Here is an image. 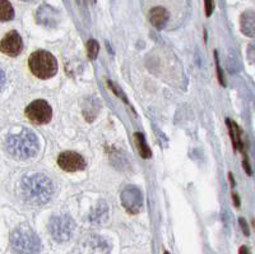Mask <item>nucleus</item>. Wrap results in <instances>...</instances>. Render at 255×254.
<instances>
[{
  "label": "nucleus",
  "mask_w": 255,
  "mask_h": 254,
  "mask_svg": "<svg viewBox=\"0 0 255 254\" xmlns=\"http://www.w3.org/2000/svg\"><path fill=\"white\" fill-rule=\"evenodd\" d=\"M20 191L23 200L33 206L46 205L54 194V184L45 174H32L22 180Z\"/></svg>",
  "instance_id": "f257e3e1"
},
{
  "label": "nucleus",
  "mask_w": 255,
  "mask_h": 254,
  "mask_svg": "<svg viewBox=\"0 0 255 254\" xmlns=\"http://www.w3.org/2000/svg\"><path fill=\"white\" fill-rule=\"evenodd\" d=\"M38 139L32 130L20 129L18 133L10 134L6 138L5 148L12 157L17 160H28L38 152Z\"/></svg>",
  "instance_id": "f03ea898"
},
{
  "label": "nucleus",
  "mask_w": 255,
  "mask_h": 254,
  "mask_svg": "<svg viewBox=\"0 0 255 254\" xmlns=\"http://www.w3.org/2000/svg\"><path fill=\"white\" fill-rule=\"evenodd\" d=\"M28 67L32 74L40 79H49L58 72V61L55 56L45 50L32 52L28 59Z\"/></svg>",
  "instance_id": "7ed1b4c3"
},
{
  "label": "nucleus",
  "mask_w": 255,
  "mask_h": 254,
  "mask_svg": "<svg viewBox=\"0 0 255 254\" xmlns=\"http://www.w3.org/2000/svg\"><path fill=\"white\" fill-rule=\"evenodd\" d=\"M10 246L15 254H38L41 251L40 238L28 228H18L10 235Z\"/></svg>",
  "instance_id": "20e7f679"
},
{
  "label": "nucleus",
  "mask_w": 255,
  "mask_h": 254,
  "mask_svg": "<svg viewBox=\"0 0 255 254\" xmlns=\"http://www.w3.org/2000/svg\"><path fill=\"white\" fill-rule=\"evenodd\" d=\"M74 229H76V224H74L72 217L68 216V215H60V216H54L50 219V235L56 242H68L72 238Z\"/></svg>",
  "instance_id": "39448f33"
},
{
  "label": "nucleus",
  "mask_w": 255,
  "mask_h": 254,
  "mask_svg": "<svg viewBox=\"0 0 255 254\" xmlns=\"http://www.w3.org/2000/svg\"><path fill=\"white\" fill-rule=\"evenodd\" d=\"M26 116L35 124H47L52 118V109L45 100H36L27 106Z\"/></svg>",
  "instance_id": "423d86ee"
},
{
  "label": "nucleus",
  "mask_w": 255,
  "mask_h": 254,
  "mask_svg": "<svg viewBox=\"0 0 255 254\" xmlns=\"http://www.w3.org/2000/svg\"><path fill=\"white\" fill-rule=\"evenodd\" d=\"M123 207L127 210L129 214H138L143 207V196L142 192L134 185H128L124 188L120 196Z\"/></svg>",
  "instance_id": "0eeeda50"
},
{
  "label": "nucleus",
  "mask_w": 255,
  "mask_h": 254,
  "mask_svg": "<svg viewBox=\"0 0 255 254\" xmlns=\"http://www.w3.org/2000/svg\"><path fill=\"white\" fill-rule=\"evenodd\" d=\"M58 165L63 170L73 173V171L83 170L86 168V161H84V157L81 156L79 153L73 152V151H65L59 155Z\"/></svg>",
  "instance_id": "6e6552de"
},
{
  "label": "nucleus",
  "mask_w": 255,
  "mask_h": 254,
  "mask_svg": "<svg viewBox=\"0 0 255 254\" xmlns=\"http://www.w3.org/2000/svg\"><path fill=\"white\" fill-rule=\"evenodd\" d=\"M23 49V41L17 31L8 32L0 41V51L8 56H17Z\"/></svg>",
  "instance_id": "1a4fd4ad"
},
{
  "label": "nucleus",
  "mask_w": 255,
  "mask_h": 254,
  "mask_svg": "<svg viewBox=\"0 0 255 254\" xmlns=\"http://www.w3.org/2000/svg\"><path fill=\"white\" fill-rule=\"evenodd\" d=\"M36 20L45 27H56L60 22V13L50 5H41L36 13Z\"/></svg>",
  "instance_id": "9d476101"
},
{
  "label": "nucleus",
  "mask_w": 255,
  "mask_h": 254,
  "mask_svg": "<svg viewBox=\"0 0 255 254\" xmlns=\"http://www.w3.org/2000/svg\"><path fill=\"white\" fill-rule=\"evenodd\" d=\"M240 29L248 37H255V12L247 10L241 14Z\"/></svg>",
  "instance_id": "9b49d317"
},
{
  "label": "nucleus",
  "mask_w": 255,
  "mask_h": 254,
  "mask_svg": "<svg viewBox=\"0 0 255 254\" xmlns=\"http://www.w3.org/2000/svg\"><path fill=\"white\" fill-rule=\"evenodd\" d=\"M148 18H149V22L152 23V26L161 29L167 23L168 12L165 8H162V6H154L148 13Z\"/></svg>",
  "instance_id": "f8f14e48"
},
{
  "label": "nucleus",
  "mask_w": 255,
  "mask_h": 254,
  "mask_svg": "<svg viewBox=\"0 0 255 254\" xmlns=\"http://www.w3.org/2000/svg\"><path fill=\"white\" fill-rule=\"evenodd\" d=\"M134 141H135L136 148H138L140 156H142L143 159H148V157L152 156L151 150H149V147H148L147 143H145V138L144 136H143V133L136 132V133L134 134Z\"/></svg>",
  "instance_id": "ddd939ff"
},
{
  "label": "nucleus",
  "mask_w": 255,
  "mask_h": 254,
  "mask_svg": "<svg viewBox=\"0 0 255 254\" xmlns=\"http://www.w3.org/2000/svg\"><path fill=\"white\" fill-rule=\"evenodd\" d=\"M14 18V9L8 0H0V22H8Z\"/></svg>",
  "instance_id": "4468645a"
},
{
  "label": "nucleus",
  "mask_w": 255,
  "mask_h": 254,
  "mask_svg": "<svg viewBox=\"0 0 255 254\" xmlns=\"http://www.w3.org/2000/svg\"><path fill=\"white\" fill-rule=\"evenodd\" d=\"M106 216H108V205H106V202H100L90 219L92 223H104L106 220Z\"/></svg>",
  "instance_id": "2eb2a0df"
},
{
  "label": "nucleus",
  "mask_w": 255,
  "mask_h": 254,
  "mask_svg": "<svg viewBox=\"0 0 255 254\" xmlns=\"http://www.w3.org/2000/svg\"><path fill=\"white\" fill-rule=\"evenodd\" d=\"M100 51V45L99 42L96 40H88L87 42V54H88V58L91 60H95L97 58V55H99Z\"/></svg>",
  "instance_id": "dca6fc26"
},
{
  "label": "nucleus",
  "mask_w": 255,
  "mask_h": 254,
  "mask_svg": "<svg viewBox=\"0 0 255 254\" xmlns=\"http://www.w3.org/2000/svg\"><path fill=\"white\" fill-rule=\"evenodd\" d=\"M108 84H109V87H110V90L113 91V92L115 93L116 96H119V97L122 98V100H123V101H124V102H128V100H127V96H124V95H123L122 90H120L119 87L116 86L115 83H113V82H111V81H108Z\"/></svg>",
  "instance_id": "f3484780"
},
{
  "label": "nucleus",
  "mask_w": 255,
  "mask_h": 254,
  "mask_svg": "<svg viewBox=\"0 0 255 254\" xmlns=\"http://www.w3.org/2000/svg\"><path fill=\"white\" fill-rule=\"evenodd\" d=\"M247 55H248V60H249L252 64H255V41L250 43L249 46H248Z\"/></svg>",
  "instance_id": "a211bd4d"
},
{
  "label": "nucleus",
  "mask_w": 255,
  "mask_h": 254,
  "mask_svg": "<svg viewBox=\"0 0 255 254\" xmlns=\"http://www.w3.org/2000/svg\"><path fill=\"white\" fill-rule=\"evenodd\" d=\"M215 58H216V69H217V74H218V81L222 86H225V78H223V74H222V69L220 67V60H218V55L217 51H215Z\"/></svg>",
  "instance_id": "6ab92c4d"
},
{
  "label": "nucleus",
  "mask_w": 255,
  "mask_h": 254,
  "mask_svg": "<svg viewBox=\"0 0 255 254\" xmlns=\"http://www.w3.org/2000/svg\"><path fill=\"white\" fill-rule=\"evenodd\" d=\"M204 9H206L207 17H211L213 10H215V1L213 0H204Z\"/></svg>",
  "instance_id": "aec40b11"
},
{
  "label": "nucleus",
  "mask_w": 255,
  "mask_h": 254,
  "mask_svg": "<svg viewBox=\"0 0 255 254\" xmlns=\"http://www.w3.org/2000/svg\"><path fill=\"white\" fill-rule=\"evenodd\" d=\"M239 221H240V226H241V229H243L244 234H245L248 237V235H249V228H248L247 221H245V220H244V219H240V220H239Z\"/></svg>",
  "instance_id": "412c9836"
},
{
  "label": "nucleus",
  "mask_w": 255,
  "mask_h": 254,
  "mask_svg": "<svg viewBox=\"0 0 255 254\" xmlns=\"http://www.w3.org/2000/svg\"><path fill=\"white\" fill-rule=\"evenodd\" d=\"M4 83H5V73L3 69H0V91L4 87Z\"/></svg>",
  "instance_id": "4be33fe9"
},
{
  "label": "nucleus",
  "mask_w": 255,
  "mask_h": 254,
  "mask_svg": "<svg viewBox=\"0 0 255 254\" xmlns=\"http://www.w3.org/2000/svg\"><path fill=\"white\" fill-rule=\"evenodd\" d=\"M232 198H234V203H235L236 207L240 206V201H239V197L236 196V193H232Z\"/></svg>",
  "instance_id": "5701e85b"
},
{
  "label": "nucleus",
  "mask_w": 255,
  "mask_h": 254,
  "mask_svg": "<svg viewBox=\"0 0 255 254\" xmlns=\"http://www.w3.org/2000/svg\"><path fill=\"white\" fill-rule=\"evenodd\" d=\"M239 254H249V251H248L247 247H241V248L239 249Z\"/></svg>",
  "instance_id": "b1692460"
},
{
  "label": "nucleus",
  "mask_w": 255,
  "mask_h": 254,
  "mask_svg": "<svg viewBox=\"0 0 255 254\" xmlns=\"http://www.w3.org/2000/svg\"><path fill=\"white\" fill-rule=\"evenodd\" d=\"M22 1H35V0H22Z\"/></svg>",
  "instance_id": "393cba45"
},
{
  "label": "nucleus",
  "mask_w": 255,
  "mask_h": 254,
  "mask_svg": "<svg viewBox=\"0 0 255 254\" xmlns=\"http://www.w3.org/2000/svg\"><path fill=\"white\" fill-rule=\"evenodd\" d=\"M165 254H168V253H165Z\"/></svg>",
  "instance_id": "a878e982"
}]
</instances>
